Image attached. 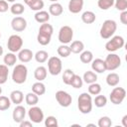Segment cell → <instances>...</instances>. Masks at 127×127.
I'll use <instances>...</instances> for the list:
<instances>
[{
  "instance_id": "6da1fadb",
  "label": "cell",
  "mask_w": 127,
  "mask_h": 127,
  "mask_svg": "<svg viewBox=\"0 0 127 127\" xmlns=\"http://www.w3.org/2000/svg\"><path fill=\"white\" fill-rule=\"evenodd\" d=\"M92 97L88 92H82L77 98V107L80 113L88 114L92 110Z\"/></svg>"
},
{
  "instance_id": "7a4b0ae2",
  "label": "cell",
  "mask_w": 127,
  "mask_h": 127,
  "mask_svg": "<svg viewBox=\"0 0 127 127\" xmlns=\"http://www.w3.org/2000/svg\"><path fill=\"white\" fill-rule=\"evenodd\" d=\"M117 30V24L114 20H111V19H107L105 20L102 25H101V28H100V31H99V35L100 37L103 39V40H108L110 39L114 33L116 32Z\"/></svg>"
},
{
  "instance_id": "3957f363",
  "label": "cell",
  "mask_w": 127,
  "mask_h": 127,
  "mask_svg": "<svg viewBox=\"0 0 127 127\" xmlns=\"http://www.w3.org/2000/svg\"><path fill=\"white\" fill-rule=\"evenodd\" d=\"M28 76V68L25 64H19L14 66L12 71V79L17 84H22L26 81Z\"/></svg>"
},
{
  "instance_id": "277c9868",
  "label": "cell",
  "mask_w": 127,
  "mask_h": 127,
  "mask_svg": "<svg viewBox=\"0 0 127 127\" xmlns=\"http://www.w3.org/2000/svg\"><path fill=\"white\" fill-rule=\"evenodd\" d=\"M124 44H125V41H124L123 37H121V36H112L110 38V40H108L106 42L105 49L109 53H114V52L120 50L121 48H123Z\"/></svg>"
},
{
  "instance_id": "5b68a950",
  "label": "cell",
  "mask_w": 127,
  "mask_h": 127,
  "mask_svg": "<svg viewBox=\"0 0 127 127\" xmlns=\"http://www.w3.org/2000/svg\"><path fill=\"white\" fill-rule=\"evenodd\" d=\"M104 63H105L106 70L113 71L121 65V59L117 54L110 53L109 55L106 56V58L104 60Z\"/></svg>"
},
{
  "instance_id": "8992f818",
  "label": "cell",
  "mask_w": 127,
  "mask_h": 127,
  "mask_svg": "<svg viewBox=\"0 0 127 127\" xmlns=\"http://www.w3.org/2000/svg\"><path fill=\"white\" fill-rule=\"evenodd\" d=\"M48 69L52 75H59L62 72L63 64L59 57H51L48 59Z\"/></svg>"
},
{
  "instance_id": "52a82bcc",
  "label": "cell",
  "mask_w": 127,
  "mask_h": 127,
  "mask_svg": "<svg viewBox=\"0 0 127 127\" xmlns=\"http://www.w3.org/2000/svg\"><path fill=\"white\" fill-rule=\"evenodd\" d=\"M73 38V30L69 26H63L59 31L58 39L62 44L67 45L71 43V40Z\"/></svg>"
},
{
  "instance_id": "ba28073f",
  "label": "cell",
  "mask_w": 127,
  "mask_h": 127,
  "mask_svg": "<svg viewBox=\"0 0 127 127\" xmlns=\"http://www.w3.org/2000/svg\"><path fill=\"white\" fill-rule=\"evenodd\" d=\"M126 97V90L123 87H114L109 94V99L111 103L118 105L123 102Z\"/></svg>"
},
{
  "instance_id": "9c48e42d",
  "label": "cell",
  "mask_w": 127,
  "mask_h": 127,
  "mask_svg": "<svg viewBox=\"0 0 127 127\" xmlns=\"http://www.w3.org/2000/svg\"><path fill=\"white\" fill-rule=\"evenodd\" d=\"M23 47V39L19 35H11L7 42V48L12 53L19 52Z\"/></svg>"
},
{
  "instance_id": "30bf717a",
  "label": "cell",
  "mask_w": 127,
  "mask_h": 127,
  "mask_svg": "<svg viewBox=\"0 0 127 127\" xmlns=\"http://www.w3.org/2000/svg\"><path fill=\"white\" fill-rule=\"evenodd\" d=\"M28 116H29V119L33 123H36V124L43 122L45 119L43 110L36 105L30 107V109L28 110Z\"/></svg>"
},
{
  "instance_id": "8fae6325",
  "label": "cell",
  "mask_w": 127,
  "mask_h": 127,
  "mask_svg": "<svg viewBox=\"0 0 127 127\" xmlns=\"http://www.w3.org/2000/svg\"><path fill=\"white\" fill-rule=\"evenodd\" d=\"M56 100L62 107H68L72 102V97L64 90H58L56 92Z\"/></svg>"
},
{
  "instance_id": "7c38bea8",
  "label": "cell",
  "mask_w": 127,
  "mask_h": 127,
  "mask_svg": "<svg viewBox=\"0 0 127 127\" xmlns=\"http://www.w3.org/2000/svg\"><path fill=\"white\" fill-rule=\"evenodd\" d=\"M11 27L16 32H23L27 28V21L25 18H23L21 16H17L12 19Z\"/></svg>"
},
{
  "instance_id": "4fadbf2b",
  "label": "cell",
  "mask_w": 127,
  "mask_h": 127,
  "mask_svg": "<svg viewBox=\"0 0 127 127\" xmlns=\"http://www.w3.org/2000/svg\"><path fill=\"white\" fill-rule=\"evenodd\" d=\"M25 116H26V109H25V107L20 105V104H18L13 109V113H12V117H13L14 122L19 124L20 122H22L25 119Z\"/></svg>"
},
{
  "instance_id": "5bb4252c",
  "label": "cell",
  "mask_w": 127,
  "mask_h": 127,
  "mask_svg": "<svg viewBox=\"0 0 127 127\" xmlns=\"http://www.w3.org/2000/svg\"><path fill=\"white\" fill-rule=\"evenodd\" d=\"M18 60L21 62V63H29L33 58H34V54L31 50L29 49H21L19 52H18Z\"/></svg>"
},
{
  "instance_id": "9a60e30c",
  "label": "cell",
  "mask_w": 127,
  "mask_h": 127,
  "mask_svg": "<svg viewBox=\"0 0 127 127\" xmlns=\"http://www.w3.org/2000/svg\"><path fill=\"white\" fill-rule=\"evenodd\" d=\"M83 0H69L68 2V11L72 14L79 13L83 8Z\"/></svg>"
},
{
  "instance_id": "2e32d148",
  "label": "cell",
  "mask_w": 127,
  "mask_h": 127,
  "mask_svg": "<svg viewBox=\"0 0 127 127\" xmlns=\"http://www.w3.org/2000/svg\"><path fill=\"white\" fill-rule=\"evenodd\" d=\"M91 68L94 72L96 73H102L104 71H106V66H105V63L103 60L101 59H95L92 60L91 62Z\"/></svg>"
},
{
  "instance_id": "e0dca14e",
  "label": "cell",
  "mask_w": 127,
  "mask_h": 127,
  "mask_svg": "<svg viewBox=\"0 0 127 127\" xmlns=\"http://www.w3.org/2000/svg\"><path fill=\"white\" fill-rule=\"evenodd\" d=\"M10 100L12 103H14L15 105H18V104H21L24 100V94L21 90H13L11 93H10Z\"/></svg>"
},
{
  "instance_id": "ac0fdd59",
  "label": "cell",
  "mask_w": 127,
  "mask_h": 127,
  "mask_svg": "<svg viewBox=\"0 0 127 127\" xmlns=\"http://www.w3.org/2000/svg\"><path fill=\"white\" fill-rule=\"evenodd\" d=\"M63 12H64V8H63L62 4H60L58 2H53L49 7V13L52 16H56V17L60 16L63 14Z\"/></svg>"
},
{
  "instance_id": "d6986e66",
  "label": "cell",
  "mask_w": 127,
  "mask_h": 127,
  "mask_svg": "<svg viewBox=\"0 0 127 127\" xmlns=\"http://www.w3.org/2000/svg\"><path fill=\"white\" fill-rule=\"evenodd\" d=\"M47 74H48L47 68L43 65H40V66L36 67V69L34 70V77L38 81H43L44 79H46Z\"/></svg>"
},
{
  "instance_id": "ffe728a7",
  "label": "cell",
  "mask_w": 127,
  "mask_h": 127,
  "mask_svg": "<svg viewBox=\"0 0 127 127\" xmlns=\"http://www.w3.org/2000/svg\"><path fill=\"white\" fill-rule=\"evenodd\" d=\"M34 17H35V20L38 23L43 24V23L49 22V20H50V13L47 12V11H44V10H40V11L36 12Z\"/></svg>"
},
{
  "instance_id": "44dd1931",
  "label": "cell",
  "mask_w": 127,
  "mask_h": 127,
  "mask_svg": "<svg viewBox=\"0 0 127 127\" xmlns=\"http://www.w3.org/2000/svg\"><path fill=\"white\" fill-rule=\"evenodd\" d=\"M82 80H83V82H85L87 84L96 82V80H97V74L93 70H87V71H85L83 73Z\"/></svg>"
},
{
  "instance_id": "7402d4cb",
  "label": "cell",
  "mask_w": 127,
  "mask_h": 127,
  "mask_svg": "<svg viewBox=\"0 0 127 127\" xmlns=\"http://www.w3.org/2000/svg\"><path fill=\"white\" fill-rule=\"evenodd\" d=\"M119 81H120V77L116 72H110L106 76V83L109 86H112V87L117 86Z\"/></svg>"
},
{
  "instance_id": "603a6c76",
  "label": "cell",
  "mask_w": 127,
  "mask_h": 127,
  "mask_svg": "<svg viewBox=\"0 0 127 127\" xmlns=\"http://www.w3.org/2000/svg\"><path fill=\"white\" fill-rule=\"evenodd\" d=\"M96 20V16L92 11H85L81 14V21L84 24H92Z\"/></svg>"
},
{
  "instance_id": "cb8c5ba5",
  "label": "cell",
  "mask_w": 127,
  "mask_h": 127,
  "mask_svg": "<svg viewBox=\"0 0 127 127\" xmlns=\"http://www.w3.org/2000/svg\"><path fill=\"white\" fill-rule=\"evenodd\" d=\"M69 49H70V52L73 54H80L84 50V44L81 41L76 40V41L71 42Z\"/></svg>"
},
{
  "instance_id": "d4e9b609",
  "label": "cell",
  "mask_w": 127,
  "mask_h": 127,
  "mask_svg": "<svg viewBox=\"0 0 127 127\" xmlns=\"http://www.w3.org/2000/svg\"><path fill=\"white\" fill-rule=\"evenodd\" d=\"M18 58L17 56L15 55V53H7L5 56H4V59H3V62H4V64H6L7 66H12L16 64Z\"/></svg>"
},
{
  "instance_id": "484cf974",
  "label": "cell",
  "mask_w": 127,
  "mask_h": 127,
  "mask_svg": "<svg viewBox=\"0 0 127 127\" xmlns=\"http://www.w3.org/2000/svg\"><path fill=\"white\" fill-rule=\"evenodd\" d=\"M32 91L37 95H43L46 93V85L42 81H37L32 85Z\"/></svg>"
},
{
  "instance_id": "4316f807",
  "label": "cell",
  "mask_w": 127,
  "mask_h": 127,
  "mask_svg": "<svg viewBox=\"0 0 127 127\" xmlns=\"http://www.w3.org/2000/svg\"><path fill=\"white\" fill-rule=\"evenodd\" d=\"M25 101L28 105L30 106H34V105H37V103L39 102V95H37L36 93H34L33 91L32 92H29L26 94L25 96Z\"/></svg>"
},
{
  "instance_id": "83f0119b",
  "label": "cell",
  "mask_w": 127,
  "mask_h": 127,
  "mask_svg": "<svg viewBox=\"0 0 127 127\" xmlns=\"http://www.w3.org/2000/svg\"><path fill=\"white\" fill-rule=\"evenodd\" d=\"M34 58H35V60H36L37 63H39V64H44V63H46V62L48 61V59H49V54H48V52L41 50V51H38V52L34 55Z\"/></svg>"
},
{
  "instance_id": "f1b7e54d",
  "label": "cell",
  "mask_w": 127,
  "mask_h": 127,
  "mask_svg": "<svg viewBox=\"0 0 127 127\" xmlns=\"http://www.w3.org/2000/svg\"><path fill=\"white\" fill-rule=\"evenodd\" d=\"M10 11L13 15H16V16H20L24 13L25 11V7L23 4L21 3H13L12 6L10 7Z\"/></svg>"
},
{
  "instance_id": "f546056e",
  "label": "cell",
  "mask_w": 127,
  "mask_h": 127,
  "mask_svg": "<svg viewBox=\"0 0 127 127\" xmlns=\"http://www.w3.org/2000/svg\"><path fill=\"white\" fill-rule=\"evenodd\" d=\"M92 102H93V104L96 106V107H98V108H101V107H104L105 105H106V103H107V98H106V96L105 95H102V94H97L96 96H95V98L92 100Z\"/></svg>"
},
{
  "instance_id": "4dcf8cb0",
  "label": "cell",
  "mask_w": 127,
  "mask_h": 127,
  "mask_svg": "<svg viewBox=\"0 0 127 127\" xmlns=\"http://www.w3.org/2000/svg\"><path fill=\"white\" fill-rule=\"evenodd\" d=\"M79 60L83 64H89L93 60V54L90 51H82L79 56Z\"/></svg>"
},
{
  "instance_id": "1f68e13d",
  "label": "cell",
  "mask_w": 127,
  "mask_h": 127,
  "mask_svg": "<svg viewBox=\"0 0 127 127\" xmlns=\"http://www.w3.org/2000/svg\"><path fill=\"white\" fill-rule=\"evenodd\" d=\"M9 69L6 64H0V85L4 84L8 79Z\"/></svg>"
},
{
  "instance_id": "d6a6232c",
  "label": "cell",
  "mask_w": 127,
  "mask_h": 127,
  "mask_svg": "<svg viewBox=\"0 0 127 127\" xmlns=\"http://www.w3.org/2000/svg\"><path fill=\"white\" fill-rule=\"evenodd\" d=\"M57 52H58V55L62 58H67L69 55H70V49L67 45H64V44H62L58 49H57Z\"/></svg>"
},
{
  "instance_id": "836d02e7",
  "label": "cell",
  "mask_w": 127,
  "mask_h": 127,
  "mask_svg": "<svg viewBox=\"0 0 127 127\" xmlns=\"http://www.w3.org/2000/svg\"><path fill=\"white\" fill-rule=\"evenodd\" d=\"M73 75H74V72H73L72 69H70V68L64 69V73H63V81H64V83L66 84V85H69Z\"/></svg>"
},
{
  "instance_id": "e575fe53",
  "label": "cell",
  "mask_w": 127,
  "mask_h": 127,
  "mask_svg": "<svg viewBox=\"0 0 127 127\" xmlns=\"http://www.w3.org/2000/svg\"><path fill=\"white\" fill-rule=\"evenodd\" d=\"M39 33H42V34H46V35L52 36L53 33H54V28H53V26H52L51 24H49L48 22H47V23H43V24L40 26Z\"/></svg>"
},
{
  "instance_id": "d590c367",
  "label": "cell",
  "mask_w": 127,
  "mask_h": 127,
  "mask_svg": "<svg viewBox=\"0 0 127 127\" xmlns=\"http://www.w3.org/2000/svg\"><path fill=\"white\" fill-rule=\"evenodd\" d=\"M101 89H102L101 85L99 83H97V82H93V83L88 84V88H87L88 93L90 95H97V94H99L101 92Z\"/></svg>"
},
{
  "instance_id": "8d00e7d4",
  "label": "cell",
  "mask_w": 127,
  "mask_h": 127,
  "mask_svg": "<svg viewBox=\"0 0 127 127\" xmlns=\"http://www.w3.org/2000/svg\"><path fill=\"white\" fill-rule=\"evenodd\" d=\"M51 39H52V36H49V35H46V34H42V33H38L37 41L42 46L49 45L50 42H51Z\"/></svg>"
},
{
  "instance_id": "74e56055",
  "label": "cell",
  "mask_w": 127,
  "mask_h": 127,
  "mask_svg": "<svg viewBox=\"0 0 127 127\" xmlns=\"http://www.w3.org/2000/svg\"><path fill=\"white\" fill-rule=\"evenodd\" d=\"M11 100L7 96H1L0 95V111H5L10 108L11 106Z\"/></svg>"
},
{
  "instance_id": "f35d334b",
  "label": "cell",
  "mask_w": 127,
  "mask_h": 127,
  "mask_svg": "<svg viewBox=\"0 0 127 127\" xmlns=\"http://www.w3.org/2000/svg\"><path fill=\"white\" fill-rule=\"evenodd\" d=\"M115 0H98L97 1V6L101 10H108L114 5Z\"/></svg>"
},
{
  "instance_id": "ab89813d",
  "label": "cell",
  "mask_w": 127,
  "mask_h": 127,
  "mask_svg": "<svg viewBox=\"0 0 127 127\" xmlns=\"http://www.w3.org/2000/svg\"><path fill=\"white\" fill-rule=\"evenodd\" d=\"M82 84H83L82 77H80L78 74H75L74 73V75H73V77H72L69 85H71L73 88H80L82 86Z\"/></svg>"
},
{
  "instance_id": "60d3db41",
  "label": "cell",
  "mask_w": 127,
  "mask_h": 127,
  "mask_svg": "<svg viewBox=\"0 0 127 127\" xmlns=\"http://www.w3.org/2000/svg\"><path fill=\"white\" fill-rule=\"evenodd\" d=\"M97 125L99 127H110L112 125V121L110 119V117L108 116H102L99 118L98 122H97Z\"/></svg>"
},
{
  "instance_id": "b9f144b4",
  "label": "cell",
  "mask_w": 127,
  "mask_h": 127,
  "mask_svg": "<svg viewBox=\"0 0 127 127\" xmlns=\"http://www.w3.org/2000/svg\"><path fill=\"white\" fill-rule=\"evenodd\" d=\"M45 120V125L47 126V127H57L58 125H59V123H58V119L55 117V116H48L46 119H44Z\"/></svg>"
},
{
  "instance_id": "7bdbcfd3",
  "label": "cell",
  "mask_w": 127,
  "mask_h": 127,
  "mask_svg": "<svg viewBox=\"0 0 127 127\" xmlns=\"http://www.w3.org/2000/svg\"><path fill=\"white\" fill-rule=\"evenodd\" d=\"M44 5H45V3H44L43 0H36L34 3H32V4L29 6V8H30L31 10L37 12V11L42 10V9L44 8Z\"/></svg>"
},
{
  "instance_id": "ee69618b",
  "label": "cell",
  "mask_w": 127,
  "mask_h": 127,
  "mask_svg": "<svg viewBox=\"0 0 127 127\" xmlns=\"http://www.w3.org/2000/svg\"><path fill=\"white\" fill-rule=\"evenodd\" d=\"M114 5L118 11L122 12V11L127 10V0H115Z\"/></svg>"
},
{
  "instance_id": "f6af8a7d",
  "label": "cell",
  "mask_w": 127,
  "mask_h": 127,
  "mask_svg": "<svg viewBox=\"0 0 127 127\" xmlns=\"http://www.w3.org/2000/svg\"><path fill=\"white\" fill-rule=\"evenodd\" d=\"M10 9L8 6V2L6 0H0V13H5Z\"/></svg>"
},
{
  "instance_id": "bcb514c9",
  "label": "cell",
  "mask_w": 127,
  "mask_h": 127,
  "mask_svg": "<svg viewBox=\"0 0 127 127\" xmlns=\"http://www.w3.org/2000/svg\"><path fill=\"white\" fill-rule=\"evenodd\" d=\"M119 18H120V22H121L123 25H127V10L122 11Z\"/></svg>"
},
{
  "instance_id": "7dc6e473",
  "label": "cell",
  "mask_w": 127,
  "mask_h": 127,
  "mask_svg": "<svg viewBox=\"0 0 127 127\" xmlns=\"http://www.w3.org/2000/svg\"><path fill=\"white\" fill-rule=\"evenodd\" d=\"M20 127H33V122L30 120V121H27V120H23L22 122L19 123Z\"/></svg>"
},
{
  "instance_id": "c3c4849f",
  "label": "cell",
  "mask_w": 127,
  "mask_h": 127,
  "mask_svg": "<svg viewBox=\"0 0 127 127\" xmlns=\"http://www.w3.org/2000/svg\"><path fill=\"white\" fill-rule=\"evenodd\" d=\"M122 125L124 127H127V115H124L122 117Z\"/></svg>"
},
{
  "instance_id": "681fc988",
  "label": "cell",
  "mask_w": 127,
  "mask_h": 127,
  "mask_svg": "<svg viewBox=\"0 0 127 127\" xmlns=\"http://www.w3.org/2000/svg\"><path fill=\"white\" fill-rule=\"evenodd\" d=\"M35 1H36V0H24V2H25V4H26V5L28 6V7H29V6H30V5L32 4V3H34Z\"/></svg>"
},
{
  "instance_id": "f907efd6",
  "label": "cell",
  "mask_w": 127,
  "mask_h": 127,
  "mask_svg": "<svg viewBox=\"0 0 127 127\" xmlns=\"http://www.w3.org/2000/svg\"><path fill=\"white\" fill-rule=\"evenodd\" d=\"M3 55V48H2V46L0 45V56H2Z\"/></svg>"
},
{
  "instance_id": "816d5d0a",
  "label": "cell",
  "mask_w": 127,
  "mask_h": 127,
  "mask_svg": "<svg viewBox=\"0 0 127 127\" xmlns=\"http://www.w3.org/2000/svg\"><path fill=\"white\" fill-rule=\"evenodd\" d=\"M6 1H7V2H10V3H14L16 0H6Z\"/></svg>"
},
{
  "instance_id": "f5cc1de1",
  "label": "cell",
  "mask_w": 127,
  "mask_h": 127,
  "mask_svg": "<svg viewBox=\"0 0 127 127\" xmlns=\"http://www.w3.org/2000/svg\"><path fill=\"white\" fill-rule=\"evenodd\" d=\"M87 126H95L94 124H87Z\"/></svg>"
},
{
  "instance_id": "db71d44e",
  "label": "cell",
  "mask_w": 127,
  "mask_h": 127,
  "mask_svg": "<svg viewBox=\"0 0 127 127\" xmlns=\"http://www.w3.org/2000/svg\"><path fill=\"white\" fill-rule=\"evenodd\" d=\"M1 93H2V87L0 86V95H1Z\"/></svg>"
},
{
  "instance_id": "11a10c76",
  "label": "cell",
  "mask_w": 127,
  "mask_h": 127,
  "mask_svg": "<svg viewBox=\"0 0 127 127\" xmlns=\"http://www.w3.org/2000/svg\"><path fill=\"white\" fill-rule=\"evenodd\" d=\"M50 1H52V2H58L59 0H50Z\"/></svg>"
},
{
  "instance_id": "9f6ffc18",
  "label": "cell",
  "mask_w": 127,
  "mask_h": 127,
  "mask_svg": "<svg viewBox=\"0 0 127 127\" xmlns=\"http://www.w3.org/2000/svg\"><path fill=\"white\" fill-rule=\"evenodd\" d=\"M0 38H1V33H0Z\"/></svg>"
}]
</instances>
